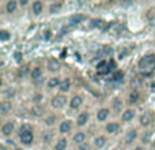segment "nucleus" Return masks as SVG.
Listing matches in <instances>:
<instances>
[{
    "mask_svg": "<svg viewBox=\"0 0 155 150\" xmlns=\"http://www.w3.org/2000/svg\"><path fill=\"white\" fill-rule=\"evenodd\" d=\"M153 121H154V113L150 112V111L143 112L139 118V124L142 127H148L150 124H153Z\"/></svg>",
    "mask_w": 155,
    "mask_h": 150,
    "instance_id": "f257e3e1",
    "label": "nucleus"
},
{
    "mask_svg": "<svg viewBox=\"0 0 155 150\" xmlns=\"http://www.w3.org/2000/svg\"><path fill=\"white\" fill-rule=\"evenodd\" d=\"M65 104H67V98H65V96H63V94L54 96L53 98L51 100V105L54 108V109H61Z\"/></svg>",
    "mask_w": 155,
    "mask_h": 150,
    "instance_id": "f03ea898",
    "label": "nucleus"
},
{
    "mask_svg": "<svg viewBox=\"0 0 155 150\" xmlns=\"http://www.w3.org/2000/svg\"><path fill=\"white\" fill-rule=\"evenodd\" d=\"M150 66H154V67H155V56H154V55H146L144 57H142V59H140L139 68L146 70V68L150 67Z\"/></svg>",
    "mask_w": 155,
    "mask_h": 150,
    "instance_id": "7ed1b4c3",
    "label": "nucleus"
},
{
    "mask_svg": "<svg viewBox=\"0 0 155 150\" xmlns=\"http://www.w3.org/2000/svg\"><path fill=\"white\" fill-rule=\"evenodd\" d=\"M14 130H15V124L12 121H7L2 126V135L3 137H10L14 132Z\"/></svg>",
    "mask_w": 155,
    "mask_h": 150,
    "instance_id": "20e7f679",
    "label": "nucleus"
},
{
    "mask_svg": "<svg viewBox=\"0 0 155 150\" xmlns=\"http://www.w3.org/2000/svg\"><path fill=\"white\" fill-rule=\"evenodd\" d=\"M30 77H31L33 82L35 83H40L41 79H42V70L41 67H34L31 71H30Z\"/></svg>",
    "mask_w": 155,
    "mask_h": 150,
    "instance_id": "39448f33",
    "label": "nucleus"
},
{
    "mask_svg": "<svg viewBox=\"0 0 155 150\" xmlns=\"http://www.w3.org/2000/svg\"><path fill=\"white\" fill-rule=\"evenodd\" d=\"M72 130V121L71 120H63L59 126V131L60 134H68Z\"/></svg>",
    "mask_w": 155,
    "mask_h": 150,
    "instance_id": "423d86ee",
    "label": "nucleus"
},
{
    "mask_svg": "<svg viewBox=\"0 0 155 150\" xmlns=\"http://www.w3.org/2000/svg\"><path fill=\"white\" fill-rule=\"evenodd\" d=\"M19 139H21V142L23 143V145L29 146L33 143V141H34V134L33 132H26V134H22L19 135Z\"/></svg>",
    "mask_w": 155,
    "mask_h": 150,
    "instance_id": "0eeeda50",
    "label": "nucleus"
},
{
    "mask_svg": "<svg viewBox=\"0 0 155 150\" xmlns=\"http://www.w3.org/2000/svg\"><path fill=\"white\" fill-rule=\"evenodd\" d=\"M11 109H12V104L8 100H3L0 102V115H7V113H10Z\"/></svg>",
    "mask_w": 155,
    "mask_h": 150,
    "instance_id": "6e6552de",
    "label": "nucleus"
},
{
    "mask_svg": "<svg viewBox=\"0 0 155 150\" xmlns=\"http://www.w3.org/2000/svg\"><path fill=\"white\" fill-rule=\"evenodd\" d=\"M88 119H90V113H88V112H82L79 116H78V119H76V124H78L79 127L86 126V124L88 123Z\"/></svg>",
    "mask_w": 155,
    "mask_h": 150,
    "instance_id": "1a4fd4ad",
    "label": "nucleus"
},
{
    "mask_svg": "<svg viewBox=\"0 0 155 150\" xmlns=\"http://www.w3.org/2000/svg\"><path fill=\"white\" fill-rule=\"evenodd\" d=\"M135 115H136V113H135V109H131V108H129V109H125L123 112V115H121V120H123L124 123H128V121H131L132 119L135 118Z\"/></svg>",
    "mask_w": 155,
    "mask_h": 150,
    "instance_id": "9d476101",
    "label": "nucleus"
},
{
    "mask_svg": "<svg viewBox=\"0 0 155 150\" xmlns=\"http://www.w3.org/2000/svg\"><path fill=\"white\" fill-rule=\"evenodd\" d=\"M60 67H61V66H60V62L57 59H53V57H52V59L48 60V70L49 71L57 73V71L60 70Z\"/></svg>",
    "mask_w": 155,
    "mask_h": 150,
    "instance_id": "9b49d317",
    "label": "nucleus"
},
{
    "mask_svg": "<svg viewBox=\"0 0 155 150\" xmlns=\"http://www.w3.org/2000/svg\"><path fill=\"white\" fill-rule=\"evenodd\" d=\"M82 104H83L82 96H74L72 98H71L70 107H71V109H79V108L82 107Z\"/></svg>",
    "mask_w": 155,
    "mask_h": 150,
    "instance_id": "f8f14e48",
    "label": "nucleus"
},
{
    "mask_svg": "<svg viewBox=\"0 0 155 150\" xmlns=\"http://www.w3.org/2000/svg\"><path fill=\"white\" fill-rule=\"evenodd\" d=\"M110 112L107 108H101V109H98V112H97V120L98 121H105L107 118H109Z\"/></svg>",
    "mask_w": 155,
    "mask_h": 150,
    "instance_id": "ddd939ff",
    "label": "nucleus"
},
{
    "mask_svg": "<svg viewBox=\"0 0 155 150\" xmlns=\"http://www.w3.org/2000/svg\"><path fill=\"white\" fill-rule=\"evenodd\" d=\"M107 134H116V132L120 130V124L116 123V121H112V123H107L106 127H105Z\"/></svg>",
    "mask_w": 155,
    "mask_h": 150,
    "instance_id": "4468645a",
    "label": "nucleus"
},
{
    "mask_svg": "<svg viewBox=\"0 0 155 150\" xmlns=\"http://www.w3.org/2000/svg\"><path fill=\"white\" fill-rule=\"evenodd\" d=\"M74 142H75V145H83V143L86 142V134L84 132H82V131H78L75 135H74Z\"/></svg>",
    "mask_w": 155,
    "mask_h": 150,
    "instance_id": "2eb2a0df",
    "label": "nucleus"
},
{
    "mask_svg": "<svg viewBox=\"0 0 155 150\" xmlns=\"http://www.w3.org/2000/svg\"><path fill=\"white\" fill-rule=\"evenodd\" d=\"M31 11L34 15H40V14L44 11V4L40 2V0H37V2H34L31 4Z\"/></svg>",
    "mask_w": 155,
    "mask_h": 150,
    "instance_id": "dca6fc26",
    "label": "nucleus"
},
{
    "mask_svg": "<svg viewBox=\"0 0 155 150\" xmlns=\"http://www.w3.org/2000/svg\"><path fill=\"white\" fill-rule=\"evenodd\" d=\"M106 142H107V139H106V137H104V135H99V137L94 138V146H95L97 149H102L105 145H106Z\"/></svg>",
    "mask_w": 155,
    "mask_h": 150,
    "instance_id": "f3484780",
    "label": "nucleus"
},
{
    "mask_svg": "<svg viewBox=\"0 0 155 150\" xmlns=\"http://www.w3.org/2000/svg\"><path fill=\"white\" fill-rule=\"evenodd\" d=\"M44 107L42 105H33V108L30 109V112H31L33 116H35V118H41V116L44 115Z\"/></svg>",
    "mask_w": 155,
    "mask_h": 150,
    "instance_id": "a211bd4d",
    "label": "nucleus"
},
{
    "mask_svg": "<svg viewBox=\"0 0 155 150\" xmlns=\"http://www.w3.org/2000/svg\"><path fill=\"white\" fill-rule=\"evenodd\" d=\"M139 98H140V93L137 90H132L131 93H129V96H128V102L131 105H134V104H136L137 101H139Z\"/></svg>",
    "mask_w": 155,
    "mask_h": 150,
    "instance_id": "6ab92c4d",
    "label": "nucleus"
},
{
    "mask_svg": "<svg viewBox=\"0 0 155 150\" xmlns=\"http://www.w3.org/2000/svg\"><path fill=\"white\" fill-rule=\"evenodd\" d=\"M70 89H71V80L68 79V78H65V79H63L61 83H60L59 90L61 91V93H67Z\"/></svg>",
    "mask_w": 155,
    "mask_h": 150,
    "instance_id": "aec40b11",
    "label": "nucleus"
},
{
    "mask_svg": "<svg viewBox=\"0 0 155 150\" xmlns=\"http://www.w3.org/2000/svg\"><path fill=\"white\" fill-rule=\"evenodd\" d=\"M16 8H18V2H15V0H10V2H7V4H5V11H7L8 14L15 12Z\"/></svg>",
    "mask_w": 155,
    "mask_h": 150,
    "instance_id": "412c9836",
    "label": "nucleus"
},
{
    "mask_svg": "<svg viewBox=\"0 0 155 150\" xmlns=\"http://www.w3.org/2000/svg\"><path fill=\"white\" fill-rule=\"evenodd\" d=\"M136 138H137V131L136 130H129V131L127 132V135H125V142L127 143H132V142H135Z\"/></svg>",
    "mask_w": 155,
    "mask_h": 150,
    "instance_id": "4be33fe9",
    "label": "nucleus"
},
{
    "mask_svg": "<svg viewBox=\"0 0 155 150\" xmlns=\"http://www.w3.org/2000/svg\"><path fill=\"white\" fill-rule=\"evenodd\" d=\"M84 18H86V16L83 15V14H75V15H72L70 18V25H78V23H80V22L84 21Z\"/></svg>",
    "mask_w": 155,
    "mask_h": 150,
    "instance_id": "5701e85b",
    "label": "nucleus"
},
{
    "mask_svg": "<svg viewBox=\"0 0 155 150\" xmlns=\"http://www.w3.org/2000/svg\"><path fill=\"white\" fill-rule=\"evenodd\" d=\"M68 146V142L65 138H61V139H59L56 142V145H54V150H65Z\"/></svg>",
    "mask_w": 155,
    "mask_h": 150,
    "instance_id": "b1692460",
    "label": "nucleus"
},
{
    "mask_svg": "<svg viewBox=\"0 0 155 150\" xmlns=\"http://www.w3.org/2000/svg\"><path fill=\"white\" fill-rule=\"evenodd\" d=\"M113 111L114 112H120L121 109H123V101H121V98H118V97H116L114 100H113V105H112Z\"/></svg>",
    "mask_w": 155,
    "mask_h": 150,
    "instance_id": "393cba45",
    "label": "nucleus"
},
{
    "mask_svg": "<svg viewBox=\"0 0 155 150\" xmlns=\"http://www.w3.org/2000/svg\"><path fill=\"white\" fill-rule=\"evenodd\" d=\"M61 8H63V3H60V2L52 3L51 7H49V12H51V14H56V12H59Z\"/></svg>",
    "mask_w": 155,
    "mask_h": 150,
    "instance_id": "a878e982",
    "label": "nucleus"
},
{
    "mask_svg": "<svg viewBox=\"0 0 155 150\" xmlns=\"http://www.w3.org/2000/svg\"><path fill=\"white\" fill-rule=\"evenodd\" d=\"M60 83H61V80H60L57 77H53V78H51V79L48 80V87H49V89L59 87V86H60Z\"/></svg>",
    "mask_w": 155,
    "mask_h": 150,
    "instance_id": "bb28decb",
    "label": "nucleus"
},
{
    "mask_svg": "<svg viewBox=\"0 0 155 150\" xmlns=\"http://www.w3.org/2000/svg\"><path fill=\"white\" fill-rule=\"evenodd\" d=\"M26 132H33V127L30 126V124L25 123V124H22V126L19 127V135L26 134Z\"/></svg>",
    "mask_w": 155,
    "mask_h": 150,
    "instance_id": "cd10ccee",
    "label": "nucleus"
},
{
    "mask_svg": "<svg viewBox=\"0 0 155 150\" xmlns=\"http://www.w3.org/2000/svg\"><path fill=\"white\" fill-rule=\"evenodd\" d=\"M52 139V132L51 131H44L42 135H41V141H42L44 143H49Z\"/></svg>",
    "mask_w": 155,
    "mask_h": 150,
    "instance_id": "c85d7f7f",
    "label": "nucleus"
},
{
    "mask_svg": "<svg viewBox=\"0 0 155 150\" xmlns=\"http://www.w3.org/2000/svg\"><path fill=\"white\" fill-rule=\"evenodd\" d=\"M15 97V89L14 87H8L4 91V98H14Z\"/></svg>",
    "mask_w": 155,
    "mask_h": 150,
    "instance_id": "c756f323",
    "label": "nucleus"
},
{
    "mask_svg": "<svg viewBox=\"0 0 155 150\" xmlns=\"http://www.w3.org/2000/svg\"><path fill=\"white\" fill-rule=\"evenodd\" d=\"M44 101V96L41 93H37L33 96V102H34L35 105H41V102Z\"/></svg>",
    "mask_w": 155,
    "mask_h": 150,
    "instance_id": "7c9ffc66",
    "label": "nucleus"
},
{
    "mask_svg": "<svg viewBox=\"0 0 155 150\" xmlns=\"http://www.w3.org/2000/svg\"><path fill=\"white\" fill-rule=\"evenodd\" d=\"M27 73H29V66H23V67L19 68L18 77H19V78H25V77L27 75Z\"/></svg>",
    "mask_w": 155,
    "mask_h": 150,
    "instance_id": "2f4dec72",
    "label": "nucleus"
},
{
    "mask_svg": "<svg viewBox=\"0 0 155 150\" xmlns=\"http://www.w3.org/2000/svg\"><path fill=\"white\" fill-rule=\"evenodd\" d=\"M10 37H11V34L7 32V30H2V32H0V41H3V43H4V41H8Z\"/></svg>",
    "mask_w": 155,
    "mask_h": 150,
    "instance_id": "473e14b6",
    "label": "nucleus"
},
{
    "mask_svg": "<svg viewBox=\"0 0 155 150\" xmlns=\"http://www.w3.org/2000/svg\"><path fill=\"white\" fill-rule=\"evenodd\" d=\"M56 116H48V118L45 119V124L46 126H54L56 124Z\"/></svg>",
    "mask_w": 155,
    "mask_h": 150,
    "instance_id": "72a5a7b5",
    "label": "nucleus"
},
{
    "mask_svg": "<svg viewBox=\"0 0 155 150\" xmlns=\"http://www.w3.org/2000/svg\"><path fill=\"white\" fill-rule=\"evenodd\" d=\"M124 79V73L123 71H116L114 75H113V80L118 82V80H123Z\"/></svg>",
    "mask_w": 155,
    "mask_h": 150,
    "instance_id": "f704fd0d",
    "label": "nucleus"
},
{
    "mask_svg": "<svg viewBox=\"0 0 155 150\" xmlns=\"http://www.w3.org/2000/svg\"><path fill=\"white\" fill-rule=\"evenodd\" d=\"M51 37H52V32L51 30H45V32H44V38H45V40H51Z\"/></svg>",
    "mask_w": 155,
    "mask_h": 150,
    "instance_id": "c9c22d12",
    "label": "nucleus"
},
{
    "mask_svg": "<svg viewBox=\"0 0 155 150\" xmlns=\"http://www.w3.org/2000/svg\"><path fill=\"white\" fill-rule=\"evenodd\" d=\"M78 150H91V148L88 143H83V145H80L79 148H78Z\"/></svg>",
    "mask_w": 155,
    "mask_h": 150,
    "instance_id": "e433bc0d",
    "label": "nucleus"
},
{
    "mask_svg": "<svg viewBox=\"0 0 155 150\" xmlns=\"http://www.w3.org/2000/svg\"><path fill=\"white\" fill-rule=\"evenodd\" d=\"M142 77L143 78H151V77H153V73H143Z\"/></svg>",
    "mask_w": 155,
    "mask_h": 150,
    "instance_id": "4c0bfd02",
    "label": "nucleus"
},
{
    "mask_svg": "<svg viewBox=\"0 0 155 150\" xmlns=\"http://www.w3.org/2000/svg\"><path fill=\"white\" fill-rule=\"evenodd\" d=\"M19 4H21V5H26L27 4V0H23V2L21 0V2H19Z\"/></svg>",
    "mask_w": 155,
    "mask_h": 150,
    "instance_id": "58836bf2",
    "label": "nucleus"
},
{
    "mask_svg": "<svg viewBox=\"0 0 155 150\" xmlns=\"http://www.w3.org/2000/svg\"><path fill=\"white\" fill-rule=\"evenodd\" d=\"M0 150H8V149H7V146L2 145V146H0Z\"/></svg>",
    "mask_w": 155,
    "mask_h": 150,
    "instance_id": "ea45409f",
    "label": "nucleus"
},
{
    "mask_svg": "<svg viewBox=\"0 0 155 150\" xmlns=\"http://www.w3.org/2000/svg\"><path fill=\"white\" fill-rule=\"evenodd\" d=\"M134 150H144V148H142V146H137V148H135Z\"/></svg>",
    "mask_w": 155,
    "mask_h": 150,
    "instance_id": "a19ab883",
    "label": "nucleus"
},
{
    "mask_svg": "<svg viewBox=\"0 0 155 150\" xmlns=\"http://www.w3.org/2000/svg\"><path fill=\"white\" fill-rule=\"evenodd\" d=\"M153 148L155 149V141H154V142H153Z\"/></svg>",
    "mask_w": 155,
    "mask_h": 150,
    "instance_id": "79ce46f5",
    "label": "nucleus"
},
{
    "mask_svg": "<svg viewBox=\"0 0 155 150\" xmlns=\"http://www.w3.org/2000/svg\"><path fill=\"white\" fill-rule=\"evenodd\" d=\"M14 150H22V149H19V148H15V149H14Z\"/></svg>",
    "mask_w": 155,
    "mask_h": 150,
    "instance_id": "37998d69",
    "label": "nucleus"
}]
</instances>
